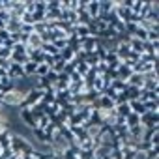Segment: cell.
<instances>
[{"label": "cell", "mask_w": 159, "mask_h": 159, "mask_svg": "<svg viewBox=\"0 0 159 159\" xmlns=\"http://www.w3.org/2000/svg\"><path fill=\"white\" fill-rule=\"evenodd\" d=\"M75 71H77L79 75H81V77H84V75L90 71V66H88V64H84V62H81V64L77 66V69H75Z\"/></svg>", "instance_id": "cell-19"}, {"label": "cell", "mask_w": 159, "mask_h": 159, "mask_svg": "<svg viewBox=\"0 0 159 159\" xmlns=\"http://www.w3.org/2000/svg\"><path fill=\"white\" fill-rule=\"evenodd\" d=\"M49 124H51L49 116H47V114H43V116H41V118L38 120V125H36V127H39V129H45V127H47Z\"/></svg>", "instance_id": "cell-23"}, {"label": "cell", "mask_w": 159, "mask_h": 159, "mask_svg": "<svg viewBox=\"0 0 159 159\" xmlns=\"http://www.w3.org/2000/svg\"><path fill=\"white\" fill-rule=\"evenodd\" d=\"M116 73H118V79H120V81H127V79L133 75V69L122 62V64H120V67L116 69Z\"/></svg>", "instance_id": "cell-5"}, {"label": "cell", "mask_w": 159, "mask_h": 159, "mask_svg": "<svg viewBox=\"0 0 159 159\" xmlns=\"http://www.w3.org/2000/svg\"><path fill=\"white\" fill-rule=\"evenodd\" d=\"M36 67H38V64H34V62H26V64H23V71H25V77H36Z\"/></svg>", "instance_id": "cell-10"}, {"label": "cell", "mask_w": 159, "mask_h": 159, "mask_svg": "<svg viewBox=\"0 0 159 159\" xmlns=\"http://www.w3.org/2000/svg\"><path fill=\"white\" fill-rule=\"evenodd\" d=\"M19 120H21L28 129H34V127L38 125V122H36L34 114L30 112V109H19Z\"/></svg>", "instance_id": "cell-1"}, {"label": "cell", "mask_w": 159, "mask_h": 159, "mask_svg": "<svg viewBox=\"0 0 159 159\" xmlns=\"http://www.w3.org/2000/svg\"><path fill=\"white\" fill-rule=\"evenodd\" d=\"M86 11H88V15L92 17V21L98 19V15H99V0H88Z\"/></svg>", "instance_id": "cell-4"}, {"label": "cell", "mask_w": 159, "mask_h": 159, "mask_svg": "<svg viewBox=\"0 0 159 159\" xmlns=\"http://www.w3.org/2000/svg\"><path fill=\"white\" fill-rule=\"evenodd\" d=\"M129 109H131V112H135V114H139V116H142V114L146 112V109H144V103H140L139 99H133V101H129Z\"/></svg>", "instance_id": "cell-7"}, {"label": "cell", "mask_w": 159, "mask_h": 159, "mask_svg": "<svg viewBox=\"0 0 159 159\" xmlns=\"http://www.w3.org/2000/svg\"><path fill=\"white\" fill-rule=\"evenodd\" d=\"M139 124H140V116L135 114V112H131V114L125 118V125H127V127H135V125H139Z\"/></svg>", "instance_id": "cell-15"}, {"label": "cell", "mask_w": 159, "mask_h": 159, "mask_svg": "<svg viewBox=\"0 0 159 159\" xmlns=\"http://www.w3.org/2000/svg\"><path fill=\"white\" fill-rule=\"evenodd\" d=\"M127 86H137V88H142V84H144V77L142 75H139V73H133L129 79H127Z\"/></svg>", "instance_id": "cell-6"}, {"label": "cell", "mask_w": 159, "mask_h": 159, "mask_svg": "<svg viewBox=\"0 0 159 159\" xmlns=\"http://www.w3.org/2000/svg\"><path fill=\"white\" fill-rule=\"evenodd\" d=\"M8 38H10V32H8L6 28H2V30H0V41H2V43H4V41H6Z\"/></svg>", "instance_id": "cell-27"}, {"label": "cell", "mask_w": 159, "mask_h": 159, "mask_svg": "<svg viewBox=\"0 0 159 159\" xmlns=\"http://www.w3.org/2000/svg\"><path fill=\"white\" fill-rule=\"evenodd\" d=\"M34 11H43L45 13V0H36L34 2Z\"/></svg>", "instance_id": "cell-25"}, {"label": "cell", "mask_w": 159, "mask_h": 159, "mask_svg": "<svg viewBox=\"0 0 159 159\" xmlns=\"http://www.w3.org/2000/svg\"><path fill=\"white\" fill-rule=\"evenodd\" d=\"M49 71H51V67H49L47 64H38V67H36V77H45Z\"/></svg>", "instance_id": "cell-17"}, {"label": "cell", "mask_w": 159, "mask_h": 159, "mask_svg": "<svg viewBox=\"0 0 159 159\" xmlns=\"http://www.w3.org/2000/svg\"><path fill=\"white\" fill-rule=\"evenodd\" d=\"M8 77L11 79V81H17V79H23V77H25L23 66H21V64H11V62H10V67H8Z\"/></svg>", "instance_id": "cell-3"}, {"label": "cell", "mask_w": 159, "mask_h": 159, "mask_svg": "<svg viewBox=\"0 0 159 159\" xmlns=\"http://www.w3.org/2000/svg\"><path fill=\"white\" fill-rule=\"evenodd\" d=\"M125 94H127L129 101L139 99V96H140V88H137V86H127V88H125Z\"/></svg>", "instance_id": "cell-14"}, {"label": "cell", "mask_w": 159, "mask_h": 159, "mask_svg": "<svg viewBox=\"0 0 159 159\" xmlns=\"http://www.w3.org/2000/svg\"><path fill=\"white\" fill-rule=\"evenodd\" d=\"M146 41H150V43H157V41H159V30H150Z\"/></svg>", "instance_id": "cell-22"}, {"label": "cell", "mask_w": 159, "mask_h": 159, "mask_svg": "<svg viewBox=\"0 0 159 159\" xmlns=\"http://www.w3.org/2000/svg\"><path fill=\"white\" fill-rule=\"evenodd\" d=\"M84 64H88L90 67H94V66H98V64H99V60H98V54H96V51H94V52H88V56H86Z\"/></svg>", "instance_id": "cell-16"}, {"label": "cell", "mask_w": 159, "mask_h": 159, "mask_svg": "<svg viewBox=\"0 0 159 159\" xmlns=\"http://www.w3.org/2000/svg\"><path fill=\"white\" fill-rule=\"evenodd\" d=\"M144 153H146V159H159V146L157 148H150Z\"/></svg>", "instance_id": "cell-21"}, {"label": "cell", "mask_w": 159, "mask_h": 159, "mask_svg": "<svg viewBox=\"0 0 159 159\" xmlns=\"http://www.w3.org/2000/svg\"><path fill=\"white\" fill-rule=\"evenodd\" d=\"M144 109L146 112H159V101H146Z\"/></svg>", "instance_id": "cell-18"}, {"label": "cell", "mask_w": 159, "mask_h": 159, "mask_svg": "<svg viewBox=\"0 0 159 159\" xmlns=\"http://www.w3.org/2000/svg\"><path fill=\"white\" fill-rule=\"evenodd\" d=\"M114 112L116 116H122V118H127L131 114V109H129V103H122V105H116L114 107Z\"/></svg>", "instance_id": "cell-8"}, {"label": "cell", "mask_w": 159, "mask_h": 159, "mask_svg": "<svg viewBox=\"0 0 159 159\" xmlns=\"http://www.w3.org/2000/svg\"><path fill=\"white\" fill-rule=\"evenodd\" d=\"M0 153H2V148H0Z\"/></svg>", "instance_id": "cell-31"}, {"label": "cell", "mask_w": 159, "mask_h": 159, "mask_svg": "<svg viewBox=\"0 0 159 159\" xmlns=\"http://www.w3.org/2000/svg\"><path fill=\"white\" fill-rule=\"evenodd\" d=\"M52 45H54L58 51H62V49H66V47H67V41H66V38H64V39H54V41H52Z\"/></svg>", "instance_id": "cell-24"}, {"label": "cell", "mask_w": 159, "mask_h": 159, "mask_svg": "<svg viewBox=\"0 0 159 159\" xmlns=\"http://www.w3.org/2000/svg\"><path fill=\"white\" fill-rule=\"evenodd\" d=\"M6 30L10 34H15V32H21V21L19 19H10L6 23Z\"/></svg>", "instance_id": "cell-9"}, {"label": "cell", "mask_w": 159, "mask_h": 159, "mask_svg": "<svg viewBox=\"0 0 159 159\" xmlns=\"http://www.w3.org/2000/svg\"><path fill=\"white\" fill-rule=\"evenodd\" d=\"M81 81H83V77L79 75L77 71H73V73L69 75V83H81Z\"/></svg>", "instance_id": "cell-26"}, {"label": "cell", "mask_w": 159, "mask_h": 159, "mask_svg": "<svg viewBox=\"0 0 159 159\" xmlns=\"http://www.w3.org/2000/svg\"><path fill=\"white\" fill-rule=\"evenodd\" d=\"M0 109H2V101H0Z\"/></svg>", "instance_id": "cell-30"}, {"label": "cell", "mask_w": 159, "mask_h": 159, "mask_svg": "<svg viewBox=\"0 0 159 159\" xmlns=\"http://www.w3.org/2000/svg\"><path fill=\"white\" fill-rule=\"evenodd\" d=\"M129 49L131 52H137V54H142V43L135 38H129Z\"/></svg>", "instance_id": "cell-12"}, {"label": "cell", "mask_w": 159, "mask_h": 159, "mask_svg": "<svg viewBox=\"0 0 159 159\" xmlns=\"http://www.w3.org/2000/svg\"><path fill=\"white\" fill-rule=\"evenodd\" d=\"M98 47H99V39L96 36H88V38L81 39V49L86 51V52H94Z\"/></svg>", "instance_id": "cell-2"}, {"label": "cell", "mask_w": 159, "mask_h": 159, "mask_svg": "<svg viewBox=\"0 0 159 159\" xmlns=\"http://www.w3.org/2000/svg\"><path fill=\"white\" fill-rule=\"evenodd\" d=\"M60 58H62L66 64H69V62L75 58V52H73L69 47H66V49H62V51H60Z\"/></svg>", "instance_id": "cell-13"}, {"label": "cell", "mask_w": 159, "mask_h": 159, "mask_svg": "<svg viewBox=\"0 0 159 159\" xmlns=\"http://www.w3.org/2000/svg\"><path fill=\"white\" fill-rule=\"evenodd\" d=\"M133 159H146V153H144V152H135Z\"/></svg>", "instance_id": "cell-28"}, {"label": "cell", "mask_w": 159, "mask_h": 159, "mask_svg": "<svg viewBox=\"0 0 159 159\" xmlns=\"http://www.w3.org/2000/svg\"><path fill=\"white\" fill-rule=\"evenodd\" d=\"M109 86H111L114 92H118V94H120V92H124V90L127 88V83H125V81H120V79H114V81H111V84H109Z\"/></svg>", "instance_id": "cell-11"}, {"label": "cell", "mask_w": 159, "mask_h": 159, "mask_svg": "<svg viewBox=\"0 0 159 159\" xmlns=\"http://www.w3.org/2000/svg\"><path fill=\"white\" fill-rule=\"evenodd\" d=\"M107 52H109V51H107L105 47H101V45H99V47L96 49V54H98V60H99V62H105V58H107Z\"/></svg>", "instance_id": "cell-20"}, {"label": "cell", "mask_w": 159, "mask_h": 159, "mask_svg": "<svg viewBox=\"0 0 159 159\" xmlns=\"http://www.w3.org/2000/svg\"><path fill=\"white\" fill-rule=\"evenodd\" d=\"M2 99H4V92H2V90H0V101H2Z\"/></svg>", "instance_id": "cell-29"}]
</instances>
